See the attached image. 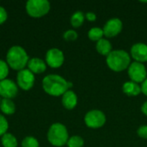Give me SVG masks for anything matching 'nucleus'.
Returning <instances> with one entry per match:
<instances>
[{
  "instance_id": "obj_1",
  "label": "nucleus",
  "mask_w": 147,
  "mask_h": 147,
  "mask_svg": "<svg viewBox=\"0 0 147 147\" xmlns=\"http://www.w3.org/2000/svg\"><path fill=\"white\" fill-rule=\"evenodd\" d=\"M42 87L47 94L53 96H63L72 87V83L66 81L59 75L50 74L43 78Z\"/></svg>"
},
{
  "instance_id": "obj_2",
  "label": "nucleus",
  "mask_w": 147,
  "mask_h": 147,
  "mask_svg": "<svg viewBox=\"0 0 147 147\" xmlns=\"http://www.w3.org/2000/svg\"><path fill=\"white\" fill-rule=\"evenodd\" d=\"M28 60L27 52L20 46H13L7 52L6 62L10 68L16 71H20L23 70L28 65Z\"/></svg>"
},
{
  "instance_id": "obj_3",
  "label": "nucleus",
  "mask_w": 147,
  "mask_h": 147,
  "mask_svg": "<svg viewBox=\"0 0 147 147\" xmlns=\"http://www.w3.org/2000/svg\"><path fill=\"white\" fill-rule=\"evenodd\" d=\"M106 63L113 71L121 72L128 69L131 64V57L124 50H113L107 56Z\"/></svg>"
},
{
  "instance_id": "obj_4",
  "label": "nucleus",
  "mask_w": 147,
  "mask_h": 147,
  "mask_svg": "<svg viewBox=\"0 0 147 147\" xmlns=\"http://www.w3.org/2000/svg\"><path fill=\"white\" fill-rule=\"evenodd\" d=\"M47 140L53 146L61 147L66 145L69 140L66 127L61 123H53L47 132Z\"/></svg>"
},
{
  "instance_id": "obj_5",
  "label": "nucleus",
  "mask_w": 147,
  "mask_h": 147,
  "mask_svg": "<svg viewBox=\"0 0 147 147\" xmlns=\"http://www.w3.org/2000/svg\"><path fill=\"white\" fill-rule=\"evenodd\" d=\"M51 5L47 0H28L26 3V11L31 17L39 18L46 16Z\"/></svg>"
},
{
  "instance_id": "obj_6",
  "label": "nucleus",
  "mask_w": 147,
  "mask_h": 147,
  "mask_svg": "<svg viewBox=\"0 0 147 147\" xmlns=\"http://www.w3.org/2000/svg\"><path fill=\"white\" fill-rule=\"evenodd\" d=\"M84 122L90 128H100L106 123V115L101 110L92 109L86 113L84 116Z\"/></svg>"
},
{
  "instance_id": "obj_7",
  "label": "nucleus",
  "mask_w": 147,
  "mask_h": 147,
  "mask_svg": "<svg viewBox=\"0 0 147 147\" xmlns=\"http://www.w3.org/2000/svg\"><path fill=\"white\" fill-rule=\"evenodd\" d=\"M128 76L131 81L142 84L147 78V71L144 64L140 62H132L127 69Z\"/></svg>"
},
{
  "instance_id": "obj_8",
  "label": "nucleus",
  "mask_w": 147,
  "mask_h": 147,
  "mask_svg": "<svg viewBox=\"0 0 147 147\" xmlns=\"http://www.w3.org/2000/svg\"><path fill=\"white\" fill-rule=\"evenodd\" d=\"M17 85L22 90H29L34 84V75L28 69H23L17 73Z\"/></svg>"
},
{
  "instance_id": "obj_9",
  "label": "nucleus",
  "mask_w": 147,
  "mask_h": 147,
  "mask_svg": "<svg viewBox=\"0 0 147 147\" xmlns=\"http://www.w3.org/2000/svg\"><path fill=\"white\" fill-rule=\"evenodd\" d=\"M65 61V56L61 50L58 48H51L46 54V64L52 68L60 67Z\"/></svg>"
},
{
  "instance_id": "obj_10",
  "label": "nucleus",
  "mask_w": 147,
  "mask_h": 147,
  "mask_svg": "<svg viewBox=\"0 0 147 147\" xmlns=\"http://www.w3.org/2000/svg\"><path fill=\"white\" fill-rule=\"evenodd\" d=\"M123 23L119 18H111L104 25L102 30L103 34L108 38H113L117 36L122 30Z\"/></svg>"
},
{
  "instance_id": "obj_11",
  "label": "nucleus",
  "mask_w": 147,
  "mask_h": 147,
  "mask_svg": "<svg viewBox=\"0 0 147 147\" xmlns=\"http://www.w3.org/2000/svg\"><path fill=\"white\" fill-rule=\"evenodd\" d=\"M18 93L17 85L10 79H4L0 81V96L3 99H12L16 96Z\"/></svg>"
},
{
  "instance_id": "obj_12",
  "label": "nucleus",
  "mask_w": 147,
  "mask_h": 147,
  "mask_svg": "<svg viewBox=\"0 0 147 147\" xmlns=\"http://www.w3.org/2000/svg\"><path fill=\"white\" fill-rule=\"evenodd\" d=\"M131 57L136 62L146 63L147 62V45L142 42L135 43L131 47Z\"/></svg>"
},
{
  "instance_id": "obj_13",
  "label": "nucleus",
  "mask_w": 147,
  "mask_h": 147,
  "mask_svg": "<svg viewBox=\"0 0 147 147\" xmlns=\"http://www.w3.org/2000/svg\"><path fill=\"white\" fill-rule=\"evenodd\" d=\"M28 68L34 74H40L46 71L47 64H46V61L39 58H34L28 60Z\"/></svg>"
},
{
  "instance_id": "obj_14",
  "label": "nucleus",
  "mask_w": 147,
  "mask_h": 147,
  "mask_svg": "<svg viewBox=\"0 0 147 147\" xmlns=\"http://www.w3.org/2000/svg\"><path fill=\"white\" fill-rule=\"evenodd\" d=\"M62 104L68 110L73 109L78 104V96L76 93L71 90H67L62 96Z\"/></svg>"
},
{
  "instance_id": "obj_15",
  "label": "nucleus",
  "mask_w": 147,
  "mask_h": 147,
  "mask_svg": "<svg viewBox=\"0 0 147 147\" xmlns=\"http://www.w3.org/2000/svg\"><path fill=\"white\" fill-rule=\"evenodd\" d=\"M122 91L128 96H137L141 93V87L137 83L127 81L123 84Z\"/></svg>"
},
{
  "instance_id": "obj_16",
  "label": "nucleus",
  "mask_w": 147,
  "mask_h": 147,
  "mask_svg": "<svg viewBox=\"0 0 147 147\" xmlns=\"http://www.w3.org/2000/svg\"><path fill=\"white\" fill-rule=\"evenodd\" d=\"M96 49L97 53H99L101 55H103L106 57L113 51L111 42L108 39H105V38H102L96 42Z\"/></svg>"
},
{
  "instance_id": "obj_17",
  "label": "nucleus",
  "mask_w": 147,
  "mask_h": 147,
  "mask_svg": "<svg viewBox=\"0 0 147 147\" xmlns=\"http://www.w3.org/2000/svg\"><path fill=\"white\" fill-rule=\"evenodd\" d=\"M1 111L7 115H13L16 111V105L11 99H3L0 103Z\"/></svg>"
},
{
  "instance_id": "obj_18",
  "label": "nucleus",
  "mask_w": 147,
  "mask_h": 147,
  "mask_svg": "<svg viewBox=\"0 0 147 147\" xmlns=\"http://www.w3.org/2000/svg\"><path fill=\"white\" fill-rule=\"evenodd\" d=\"M85 19V15L82 11H76L71 17V24L73 28H79L83 25Z\"/></svg>"
},
{
  "instance_id": "obj_19",
  "label": "nucleus",
  "mask_w": 147,
  "mask_h": 147,
  "mask_svg": "<svg viewBox=\"0 0 147 147\" xmlns=\"http://www.w3.org/2000/svg\"><path fill=\"white\" fill-rule=\"evenodd\" d=\"M1 143L3 147H17L18 145L16 138L13 134L8 133L2 136Z\"/></svg>"
},
{
  "instance_id": "obj_20",
  "label": "nucleus",
  "mask_w": 147,
  "mask_h": 147,
  "mask_svg": "<svg viewBox=\"0 0 147 147\" xmlns=\"http://www.w3.org/2000/svg\"><path fill=\"white\" fill-rule=\"evenodd\" d=\"M104 34L102 28H100L98 27H94L90 28L88 32V37L90 40L92 41H98L101 39H102Z\"/></svg>"
},
{
  "instance_id": "obj_21",
  "label": "nucleus",
  "mask_w": 147,
  "mask_h": 147,
  "mask_svg": "<svg viewBox=\"0 0 147 147\" xmlns=\"http://www.w3.org/2000/svg\"><path fill=\"white\" fill-rule=\"evenodd\" d=\"M66 145L68 147H83L84 145V140L82 137L74 135L69 138Z\"/></svg>"
},
{
  "instance_id": "obj_22",
  "label": "nucleus",
  "mask_w": 147,
  "mask_h": 147,
  "mask_svg": "<svg viewBox=\"0 0 147 147\" xmlns=\"http://www.w3.org/2000/svg\"><path fill=\"white\" fill-rule=\"evenodd\" d=\"M22 147H39V142L34 137L28 136L22 141Z\"/></svg>"
},
{
  "instance_id": "obj_23",
  "label": "nucleus",
  "mask_w": 147,
  "mask_h": 147,
  "mask_svg": "<svg viewBox=\"0 0 147 147\" xmlns=\"http://www.w3.org/2000/svg\"><path fill=\"white\" fill-rule=\"evenodd\" d=\"M9 74V65L7 62L0 59V81L6 79Z\"/></svg>"
},
{
  "instance_id": "obj_24",
  "label": "nucleus",
  "mask_w": 147,
  "mask_h": 147,
  "mask_svg": "<svg viewBox=\"0 0 147 147\" xmlns=\"http://www.w3.org/2000/svg\"><path fill=\"white\" fill-rule=\"evenodd\" d=\"M63 38L66 41H74L78 39V33L73 29H69L64 33Z\"/></svg>"
},
{
  "instance_id": "obj_25",
  "label": "nucleus",
  "mask_w": 147,
  "mask_h": 147,
  "mask_svg": "<svg viewBox=\"0 0 147 147\" xmlns=\"http://www.w3.org/2000/svg\"><path fill=\"white\" fill-rule=\"evenodd\" d=\"M9 128V124H8V121L6 120V118L0 115V136H3L6 134L7 130Z\"/></svg>"
},
{
  "instance_id": "obj_26",
  "label": "nucleus",
  "mask_w": 147,
  "mask_h": 147,
  "mask_svg": "<svg viewBox=\"0 0 147 147\" xmlns=\"http://www.w3.org/2000/svg\"><path fill=\"white\" fill-rule=\"evenodd\" d=\"M137 134L138 135L144 139V140H147V126L146 125H144V126H141L138 128L137 130Z\"/></svg>"
},
{
  "instance_id": "obj_27",
  "label": "nucleus",
  "mask_w": 147,
  "mask_h": 147,
  "mask_svg": "<svg viewBox=\"0 0 147 147\" xmlns=\"http://www.w3.org/2000/svg\"><path fill=\"white\" fill-rule=\"evenodd\" d=\"M7 17H8L7 11L5 10L3 7L0 6V25L5 22V21L7 20Z\"/></svg>"
},
{
  "instance_id": "obj_28",
  "label": "nucleus",
  "mask_w": 147,
  "mask_h": 147,
  "mask_svg": "<svg viewBox=\"0 0 147 147\" xmlns=\"http://www.w3.org/2000/svg\"><path fill=\"white\" fill-rule=\"evenodd\" d=\"M85 18L89 21V22H95L96 20V15L94 12L89 11L85 14Z\"/></svg>"
},
{
  "instance_id": "obj_29",
  "label": "nucleus",
  "mask_w": 147,
  "mask_h": 147,
  "mask_svg": "<svg viewBox=\"0 0 147 147\" xmlns=\"http://www.w3.org/2000/svg\"><path fill=\"white\" fill-rule=\"evenodd\" d=\"M141 92L147 96V78L141 84Z\"/></svg>"
},
{
  "instance_id": "obj_30",
  "label": "nucleus",
  "mask_w": 147,
  "mask_h": 147,
  "mask_svg": "<svg viewBox=\"0 0 147 147\" xmlns=\"http://www.w3.org/2000/svg\"><path fill=\"white\" fill-rule=\"evenodd\" d=\"M141 111H142V113H143L145 115H146L147 116V101H146V102L142 104V106H141Z\"/></svg>"
},
{
  "instance_id": "obj_31",
  "label": "nucleus",
  "mask_w": 147,
  "mask_h": 147,
  "mask_svg": "<svg viewBox=\"0 0 147 147\" xmlns=\"http://www.w3.org/2000/svg\"><path fill=\"white\" fill-rule=\"evenodd\" d=\"M0 103H1V100H0Z\"/></svg>"
}]
</instances>
